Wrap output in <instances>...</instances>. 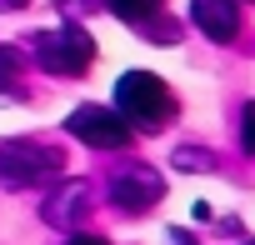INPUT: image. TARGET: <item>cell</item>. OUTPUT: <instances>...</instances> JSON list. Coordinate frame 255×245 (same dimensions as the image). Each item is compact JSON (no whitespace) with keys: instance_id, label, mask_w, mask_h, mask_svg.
I'll use <instances>...</instances> for the list:
<instances>
[{"instance_id":"obj_10","label":"cell","mask_w":255,"mask_h":245,"mask_svg":"<svg viewBox=\"0 0 255 245\" xmlns=\"http://www.w3.org/2000/svg\"><path fill=\"white\" fill-rule=\"evenodd\" d=\"M170 165H175V170H215V155H210V150H195V145H175Z\"/></svg>"},{"instance_id":"obj_2","label":"cell","mask_w":255,"mask_h":245,"mask_svg":"<svg viewBox=\"0 0 255 245\" xmlns=\"http://www.w3.org/2000/svg\"><path fill=\"white\" fill-rule=\"evenodd\" d=\"M65 170V150L55 145H35V140H0V185L25 190V185H45Z\"/></svg>"},{"instance_id":"obj_1","label":"cell","mask_w":255,"mask_h":245,"mask_svg":"<svg viewBox=\"0 0 255 245\" xmlns=\"http://www.w3.org/2000/svg\"><path fill=\"white\" fill-rule=\"evenodd\" d=\"M115 110L130 120V130H160V125L175 120V95H170V85L160 75L130 70L115 85Z\"/></svg>"},{"instance_id":"obj_8","label":"cell","mask_w":255,"mask_h":245,"mask_svg":"<svg viewBox=\"0 0 255 245\" xmlns=\"http://www.w3.org/2000/svg\"><path fill=\"white\" fill-rule=\"evenodd\" d=\"M105 5L120 15V20H130V25H145L150 15H160L165 0H105Z\"/></svg>"},{"instance_id":"obj_4","label":"cell","mask_w":255,"mask_h":245,"mask_svg":"<svg viewBox=\"0 0 255 245\" xmlns=\"http://www.w3.org/2000/svg\"><path fill=\"white\" fill-rule=\"evenodd\" d=\"M65 130L95 150H120V145H130V120H125L115 105H80L70 110L65 120Z\"/></svg>"},{"instance_id":"obj_6","label":"cell","mask_w":255,"mask_h":245,"mask_svg":"<svg viewBox=\"0 0 255 245\" xmlns=\"http://www.w3.org/2000/svg\"><path fill=\"white\" fill-rule=\"evenodd\" d=\"M190 25H200L205 40L230 45L240 35V5L235 0H190Z\"/></svg>"},{"instance_id":"obj_7","label":"cell","mask_w":255,"mask_h":245,"mask_svg":"<svg viewBox=\"0 0 255 245\" xmlns=\"http://www.w3.org/2000/svg\"><path fill=\"white\" fill-rule=\"evenodd\" d=\"M85 205H90V180H65L55 195H45L40 215H45L50 225H75V220L85 215Z\"/></svg>"},{"instance_id":"obj_5","label":"cell","mask_w":255,"mask_h":245,"mask_svg":"<svg viewBox=\"0 0 255 245\" xmlns=\"http://www.w3.org/2000/svg\"><path fill=\"white\" fill-rule=\"evenodd\" d=\"M105 195H110L115 210L140 215V210H150V205L165 195V185H160V170H150V165H120V170L110 175Z\"/></svg>"},{"instance_id":"obj_3","label":"cell","mask_w":255,"mask_h":245,"mask_svg":"<svg viewBox=\"0 0 255 245\" xmlns=\"http://www.w3.org/2000/svg\"><path fill=\"white\" fill-rule=\"evenodd\" d=\"M35 60H40L50 75L75 80V75L90 70V60H95V40H90L85 25H55V30H40V35H35Z\"/></svg>"},{"instance_id":"obj_9","label":"cell","mask_w":255,"mask_h":245,"mask_svg":"<svg viewBox=\"0 0 255 245\" xmlns=\"http://www.w3.org/2000/svg\"><path fill=\"white\" fill-rule=\"evenodd\" d=\"M20 50L15 45H0V95H20Z\"/></svg>"},{"instance_id":"obj_12","label":"cell","mask_w":255,"mask_h":245,"mask_svg":"<svg viewBox=\"0 0 255 245\" xmlns=\"http://www.w3.org/2000/svg\"><path fill=\"white\" fill-rule=\"evenodd\" d=\"M170 245H195V235L190 230H170Z\"/></svg>"},{"instance_id":"obj_13","label":"cell","mask_w":255,"mask_h":245,"mask_svg":"<svg viewBox=\"0 0 255 245\" xmlns=\"http://www.w3.org/2000/svg\"><path fill=\"white\" fill-rule=\"evenodd\" d=\"M65 245H110V240H100V235H75V240H65Z\"/></svg>"},{"instance_id":"obj_15","label":"cell","mask_w":255,"mask_h":245,"mask_svg":"<svg viewBox=\"0 0 255 245\" xmlns=\"http://www.w3.org/2000/svg\"><path fill=\"white\" fill-rule=\"evenodd\" d=\"M245 245H255V240H245Z\"/></svg>"},{"instance_id":"obj_14","label":"cell","mask_w":255,"mask_h":245,"mask_svg":"<svg viewBox=\"0 0 255 245\" xmlns=\"http://www.w3.org/2000/svg\"><path fill=\"white\" fill-rule=\"evenodd\" d=\"M20 5H30V0H0V15H5V10H20Z\"/></svg>"},{"instance_id":"obj_11","label":"cell","mask_w":255,"mask_h":245,"mask_svg":"<svg viewBox=\"0 0 255 245\" xmlns=\"http://www.w3.org/2000/svg\"><path fill=\"white\" fill-rule=\"evenodd\" d=\"M245 155H255V105H245V135H240Z\"/></svg>"}]
</instances>
